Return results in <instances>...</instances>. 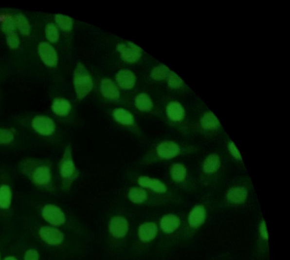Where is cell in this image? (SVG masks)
<instances>
[{"label": "cell", "instance_id": "1", "mask_svg": "<svg viewBox=\"0 0 290 260\" xmlns=\"http://www.w3.org/2000/svg\"><path fill=\"white\" fill-rule=\"evenodd\" d=\"M73 80L76 95L78 100H81L94 87L92 77L84 65L79 63L74 71Z\"/></svg>", "mask_w": 290, "mask_h": 260}, {"label": "cell", "instance_id": "2", "mask_svg": "<svg viewBox=\"0 0 290 260\" xmlns=\"http://www.w3.org/2000/svg\"><path fill=\"white\" fill-rule=\"evenodd\" d=\"M59 170L65 187H70L78 177L79 172L72 160L71 146L65 148L63 158L59 164Z\"/></svg>", "mask_w": 290, "mask_h": 260}, {"label": "cell", "instance_id": "3", "mask_svg": "<svg viewBox=\"0 0 290 260\" xmlns=\"http://www.w3.org/2000/svg\"><path fill=\"white\" fill-rule=\"evenodd\" d=\"M185 149V148H182L179 144L172 140H164L158 144L155 149L154 153L158 159L167 160L184 153Z\"/></svg>", "mask_w": 290, "mask_h": 260}, {"label": "cell", "instance_id": "4", "mask_svg": "<svg viewBox=\"0 0 290 260\" xmlns=\"http://www.w3.org/2000/svg\"><path fill=\"white\" fill-rule=\"evenodd\" d=\"M117 49L122 59L127 63H136L143 56L142 49L131 42L118 44Z\"/></svg>", "mask_w": 290, "mask_h": 260}, {"label": "cell", "instance_id": "5", "mask_svg": "<svg viewBox=\"0 0 290 260\" xmlns=\"http://www.w3.org/2000/svg\"><path fill=\"white\" fill-rule=\"evenodd\" d=\"M36 131L44 136H48L55 131L56 124L53 119L44 115L36 116L32 122Z\"/></svg>", "mask_w": 290, "mask_h": 260}, {"label": "cell", "instance_id": "6", "mask_svg": "<svg viewBox=\"0 0 290 260\" xmlns=\"http://www.w3.org/2000/svg\"><path fill=\"white\" fill-rule=\"evenodd\" d=\"M43 216L48 223L54 225L64 224L65 217L60 208L53 204H47L43 208Z\"/></svg>", "mask_w": 290, "mask_h": 260}, {"label": "cell", "instance_id": "7", "mask_svg": "<svg viewBox=\"0 0 290 260\" xmlns=\"http://www.w3.org/2000/svg\"><path fill=\"white\" fill-rule=\"evenodd\" d=\"M207 211L203 204H198L192 208L188 215V223L190 228L198 229L205 223Z\"/></svg>", "mask_w": 290, "mask_h": 260}, {"label": "cell", "instance_id": "8", "mask_svg": "<svg viewBox=\"0 0 290 260\" xmlns=\"http://www.w3.org/2000/svg\"><path fill=\"white\" fill-rule=\"evenodd\" d=\"M137 183L144 189H150L159 194L166 193L168 186L162 181L148 176H142L139 177Z\"/></svg>", "mask_w": 290, "mask_h": 260}, {"label": "cell", "instance_id": "9", "mask_svg": "<svg viewBox=\"0 0 290 260\" xmlns=\"http://www.w3.org/2000/svg\"><path fill=\"white\" fill-rule=\"evenodd\" d=\"M39 53L41 59L48 67H56L58 62V57L56 50L49 43L42 42L40 43Z\"/></svg>", "mask_w": 290, "mask_h": 260}, {"label": "cell", "instance_id": "10", "mask_svg": "<svg viewBox=\"0 0 290 260\" xmlns=\"http://www.w3.org/2000/svg\"><path fill=\"white\" fill-rule=\"evenodd\" d=\"M248 197V191L243 186H235L228 190L226 198L228 203L234 205H240L246 203Z\"/></svg>", "mask_w": 290, "mask_h": 260}, {"label": "cell", "instance_id": "11", "mask_svg": "<svg viewBox=\"0 0 290 260\" xmlns=\"http://www.w3.org/2000/svg\"><path fill=\"white\" fill-rule=\"evenodd\" d=\"M41 239L47 243L53 245H59L63 242L64 235L58 230L51 227H41L39 231Z\"/></svg>", "mask_w": 290, "mask_h": 260}, {"label": "cell", "instance_id": "12", "mask_svg": "<svg viewBox=\"0 0 290 260\" xmlns=\"http://www.w3.org/2000/svg\"><path fill=\"white\" fill-rule=\"evenodd\" d=\"M129 229L128 222L126 218L117 216L110 221L109 231L114 237L122 238L127 235Z\"/></svg>", "mask_w": 290, "mask_h": 260}, {"label": "cell", "instance_id": "13", "mask_svg": "<svg viewBox=\"0 0 290 260\" xmlns=\"http://www.w3.org/2000/svg\"><path fill=\"white\" fill-rule=\"evenodd\" d=\"M101 91L103 96L109 100L116 101L120 98L118 88L109 78H104L101 81Z\"/></svg>", "mask_w": 290, "mask_h": 260}, {"label": "cell", "instance_id": "14", "mask_svg": "<svg viewBox=\"0 0 290 260\" xmlns=\"http://www.w3.org/2000/svg\"><path fill=\"white\" fill-rule=\"evenodd\" d=\"M116 80L120 87L130 90L135 86L136 77L132 71L122 70L117 74Z\"/></svg>", "mask_w": 290, "mask_h": 260}, {"label": "cell", "instance_id": "15", "mask_svg": "<svg viewBox=\"0 0 290 260\" xmlns=\"http://www.w3.org/2000/svg\"><path fill=\"white\" fill-rule=\"evenodd\" d=\"M221 167V160L216 153L210 154L203 161L202 170L206 174L212 175L218 172Z\"/></svg>", "mask_w": 290, "mask_h": 260}, {"label": "cell", "instance_id": "16", "mask_svg": "<svg viewBox=\"0 0 290 260\" xmlns=\"http://www.w3.org/2000/svg\"><path fill=\"white\" fill-rule=\"evenodd\" d=\"M181 224V219L174 214H167L162 218L161 227L165 233L171 234L178 229Z\"/></svg>", "mask_w": 290, "mask_h": 260}, {"label": "cell", "instance_id": "17", "mask_svg": "<svg viewBox=\"0 0 290 260\" xmlns=\"http://www.w3.org/2000/svg\"><path fill=\"white\" fill-rule=\"evenodd\" d=\"M33 180L37 186H44L50 183L51 172L50 167L42 166L37 167L33 174Z\"/></svg>", "mask_w": 290, "mask_h": 260}, {"label": "cell", "instance_id": "18", "mask_svg": "<svg viewBox=\"0 0 290 260\" xmlns=\"http://www.w3.org/2000/svg\"><path fill=\"white\" fill-rule=\"evenodd\" d=\"M166 112L169 119L174 122H181L185 116L184 108L179 102L175 101L168 104Z\"/></svg>", "mask_w": 290, "mask_h": 260}, {"label": "cell", "instance_id": "19", "mask_svg": "<svg viewBox=\"0 0 290 260\" xmlns=\"http://www.w3.org/2000/svg\"><path fill=\"white\" fill-rule=\"evenodd\" d=\"M158 227L153 222H147L141 225L139 228V237L141 241H149L156 237Z\"/></svg>", "mask_w": 290, "mask_h": 260}, {"label": "cell", "instance_id": "20", "mask_svg": "<svg viewBox=\"0 0 290 260\" xmlns=\"http://www.w3.org/2000/svg\"><path fill=\"white\" fill-rule=\"evenodd\" d=\"M52 109L54 113L63 117L70 113L72 105L70 102L65 99L57 98L55 99L52 105Z\"/></svg>", "mask_w": 290, "mask_h": 260}, {"label": "cell", "instance_id": "21", "mask_svg": "<svg viewBox=\"0 0 290 260\" xmlns=\"http://www.w3.org/2000/svg\"><path fill=\"white\" fill-rule=\"evenodd\" d=\"M201 125L206 131H215L220 126L218 119L212 111L206 112L201 119Z\"/></svg>", "mask_w": 290, "mask_h": 260}, {"label": "cell", "instance_id": "22", "mask_svg": "<svg viewBox=\"0 0 290 260\" xmlns=\"http://www.w3.org/2000/svg\"><path fill=\"white\" fill-rule=\"evenodd\" d=\"M187 169L185 166L181 163L173 164L171 167L170 176L175 183L182 184L184 182L187 177Z\"/></svg>", "mask_w": 290, "mask_h": 260}, {"label": "cell", "instance_id": "23", "mask_svg": "<svg viewBox=\"0 0 290 260\" xmlns=\"http://www.w3.org/2000/svg\"><path fill=\"white\" fill-rule=\"evenodd\" d=\"M113 117L119 124L125 126L132 125L134 118L131 112L123 108L116 109L113 111Z\"/></svg>", "mask_w": 290, "mask_h": 260}, {"label": "cell", "instance_id": "24", "mask_svg": "<svg viewBox=\"0 0 290 260\" xmlns=\"http://www.w3.org/2000/svg\"><path fill=\"white\" fill-rule=\"evenodd\" d=\"M128 197L132 203L141 204L147 200V193L142 187H133L129 191Z\"/></svg>", "mask_w": 290, "mask_h": 260}, {"label": "cell", "instance_id": "25", "mask_svg": "<svg viewBox=\"0 0 290 260\" xmlns=\"http://www.w3.org/2000/svg\"><path fill=\"white\" fill-rule=\"evenodd\" d=\"M135 105L139 110L148 111L153 108V103L149 95L146 93H141L135 99Z\"/></svg>", "mask_w": 290, "mask_h": 260}, {"label": "cell", "instance_id": "26", "mask_svg": "<svg viewBox=\"0 0 290 260\" xmlns=\"http://www.w3.org/2000/svg\"><path fill=\"white\" fill-rule=\"evenodd\" d=\"M12 192L8 186H2L0 187V208L2 209H8L12 203Z\"/></svg>", "mask_w": 290, "mask_h": 260}, {"label": "cell", "instance_id": "27", "mask_svg": "<svg viewBox=\"0 0 290 260\" xmlns=\"http://www.w3.org/2000/svg\"><path fill=\"white\" fill-rule=\"evenodd\" d=\"M15 20L17 26L18 27L20 33L24 36H29L31 32V27L26 17L21 15V14H18V15L16 16Z\"/></svg>", "mask_w": 290, "mask_h": 260}, {"label": "cell", "instance_id": "28", "mask_svg": "<svg viewBox=\"0 0 290 260\" xmlns=\"http://www.w3.org/2000/svg\"><path fill=\"white\" fill-rule=\"evenodd\" d=\"M171 71L163 64L155 67L151 71V76L154 80L160 81L167 78Z\"/></svg>", "mask_w": 290, "mask_h": 260}, {"label": "cell", "instance_id": "29", "mask_svg": "<svg viewBox=\"0 0 290 260\" xmlns=\"http://www.w3.org/2000/svg\"><path fill=\"white\" fill-rule=\"evenodd\" d=\"M55 20L58 26L65 31H71L73 26V20L67 16L58 14L55 16Z\"/></svg>", "mask_w": 290, "mask_h": 260}, {"label": "cell", "instance_id": "30", "mask_svg": "<svg viewBox=\"0 0 290 260\" xmlns=\"http://www.w3.org/2000/svg\"><path fill=\"white\" fill-rule=\"evenodd\" d=\"M46 35L50 42L55 43L59 38V33L57 27L53 23H50L46 26Z\"/></svg>", "mask_w": 290, "mask_h": 260}, {"label": "cell", "instance_id": "31", "mask_svg": "<svg viewBox=\"0 0 290 260\" xmlns=\"http://www.w3.org/2000/svg\"><path fill=\"white\" fill-rule=\"evenodd\" d=\"M168 86L171 88H179L183 84L181 78L177 74L171 71L167 77Z\"/></svg>", "mask_w": 290, "mask_h": 260}, {"label": "cell", "instance_id": "32", "mask_svg": "<svg viewBox=\"0 0 290 260\" xmlns=\"http://www.w3.org/2000/svg\"><path fill=\"white\" fill-rule=\"evenodd\" d=\"M17 24L15 19L12 18L6 19L1 25L2 32L7 34L15 33L17 28Z\"/></svg>", "mask_w": 290, "mask_h": 260}, {"label": "cell", "instance_id": "33", "mask_svg": "<svg viewBox=\"0 0 290 260\" xmlns=\"http://www.w3.org/2000/svg\"><path fill=\"white\" fill-rule=\"evenodd\" d=\"M14 138L15 137L11 131L8 130L0 129V145H7L12 143Z\"/></svg>", "mask_w": 290, "mask_h": 260}, {"label": "cell", "instance_id": "34", "mask_svg": "<svg viewBox=\"0 0 290 260\" xmlns=\"http://www.w3.org/2000/svg\"><path fill=\"white\" fill-rule=\"evenodd\" d=\"M6 41L10 49H16L19 46V37L16 32L7 34Z\"/></svg>", "mask_w": 290, "mask_h": 260}, {"label": "cell", "instance_id": "35", "mask_svg": "<svg viewBox=\"0 0 290 260\" xmlns=\"http://www.w3.org/2000/svg\"><path fill=\"white\" fill-rule=\"evenodd\" d=\"M228 149H229V152L231 155H232L235 159L237 160L241 161L242 160V157H241V153L239 151V149L233 141H230L228 143Z\"/></svg>", "mask_w": 290, "mask_h": 260}, {"label": "cell", "instance_id": "36", "mask_svg": "<svg viewBox=\"0 0 290 260\" xmlns=\"http://www.w3.org/2000/svg\"><path fill=\"white\" fill-rule=\"evenodd\" d=\"M259 232H260V235L261 237L264 241H267L269 239V234L267 230V224L264 220H262L260 224V227H259Z\"/></svg>", "mask_w": 290, "mask_h": 260}, {"label": "cell", "instance_id": "37", "mask_svg": "<svg viewBox=\"0 0 290 260\" xmlns=\"http://www.w3.org/2000/svg\"><path fill=\"white\" fill-rule=\"evenodd\" d=\"M39 254L36 249H30L26 253L25 260H39Z\"/></svg>", "mask_w": 290, "mask_h": 260}, {"label": "cell", "instance_id": "38", "mask_svg": "<svg viewBox=\"0 0 290 260\" xmlns=\"http://www.w3.org/2000/svg\"><path fill=\"white\" fill-rule=\"evenodd\" d=\"M4 260H17L15 258L12 257V256H10V257L5 258Z\"/></svg>", "mask_w": 290, "mask_h": 260}]
</instances>
